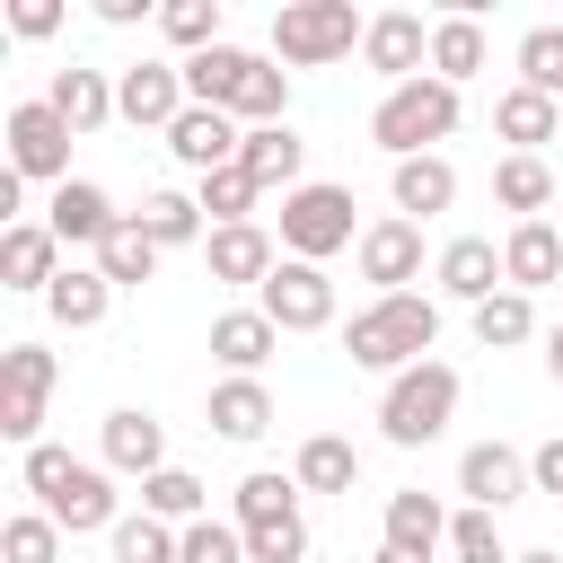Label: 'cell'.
<instances>
[{"label":"cell","instance_id":"obj_1","mask_svg":"<svg viewBox=\"0 0 563 563\" xmlns=\"http://www.w3.org/2000/svg\"><path fill=\"white\" fill-rule=\"evenodd\" d=\"M431 343H440V299H422V290H387V299H369V308L343 325L352 369H378V378L431 361Z\"/></svg>","mask_w":563,"mask_h":563},{"label":"cell","instance_id":"obj_2","mask_svg":"<svg viewBox=\"0 0 563 563\" xmlns=\"http://www.w3.org/2000/svg\"><path fill=\"white\" fill-rule=\"evenodd\" d=\"M18 475H26L35 510H44L62 537H88V528H106V537H114V519H123V510H114V475H106V466H88V457H70V449H53V440H44V449H26V466H18Z\"/></svg>","mask_w":563,"mask_h":563},{"label":"cell","instance_id":"obj_3","mask_svg":"<svg viewBox=\"0 0 563 563\" xmlns=\"http://www.w3.org/2000/svg\"><path fill=\"white\" fill-rule=\"evenodd\" d=\"M457 114H466L457 88L422 70V79H405V88H387V97L369 106V141H378L387 158H431V150L457 132Z\"/></svg>","mask_w":563,"mask_h":563},{"label":"cell","instance_id":"obj_4","mask_svg":"<svg viewBox=\"0 0 563 563\" xmlns=\"http://www.w3.org/2000/svg\"><path fill=\"white\" fill-rule=\"evenodd\" d=\"M449 422H457V369L449 361H413V369L387 378V396H378V440L387 449H431Z\"/></svg>","mask_w":563,"mask_h":563},{"label":"cell","instance_id":"obj_5","mask_svg":"<svg viewBox=\"0 0 563 563\" xmlns=\"http://www.w3.org/2000/svg\"><path fill=\"white\" fill-rule=\"evenodd\" d=\"M361 44H369V18L352 0H282L273 9V62H290V70H325Z\"/></svg>","mask_w":563,"mask_h":563},{"label":"cell","instance_id":"obj_6","mask_svg":"<svg viewBox=\"0 0 563 563\" xmlns=\"http://www.w3.org/2000/svg\"><path fill=\"white\" fill-rule=\"evenodd\" d=\"M273 238H282V255H299V264H325V255L361 246L352 185H325V176H308L299 194H282V211H273Z\"/></svg>","mask_w":563,"mask_h":563},{"label":"cell","instance_id":"obj_7","mask_svg":"<svg viewBox=\"0 0 563 563\" xmlns=\"http://www.w3.org/2000/svg\"><path fill=\"white\" fill-rule=\"evenodd\" d=\"M53 378H62V361L44 343H9L0 352V440L44 449V396H53Z\"/></svg>","mask_w":563,"mask_h":563},{"label":"cell","instance_id":"obj_8","mask_svg":"<svg viewBox=\"0 0 563 563\" xmlns=\"http://www.w3.org/2000/svg\"><path fill=\"white\" fill-rule=\"evenodd\" d=\"M0 132H9V167H18V176H35V185H70V141H79V132H70L44 97L9 106Z\"/></svg>","mask_w":563,"mask_h":563},{"label":"cell","instance_id":"obj_9","mask_svg":"<svg viewBox=\"0 0 563 563\" xmlns=\"http://www.w3.org/2000/svg\"><path fill=\"white\" fill-rule=\"evenodd\" d=\"M255 308H264L282 334H325V325H334V282H325V264L282 255V264H273V282L255 290Z\"/></svg>","mask_w":563,"mask_h":563},{"label":"cell","instance_id":"obj_10","mask_svg":"<svg viewBox=\"0 0 563 563\" xmlns=\"http://www.w3.org/2000/svg\"><path fill=\"white\" fill-rule=\"evenodd\" d=\"M194 97H185V62H123L114 70V114L132 123V132H158L167 141V123L185 114Z\"/></svg>","mask_w":563,"mask_h":563},{"label":"cell","instance_id":"obj_11","mask_svg":"<svg viewBox=\"0 0 563 563\" xmlns=\"http://www.w3.org/2000/svg\"><path fill=\"white\" fill-rule=\"evenodd\" d=\"M238 150H246V123L220 114V106H185V114L167 123V158H176L185 176H220V167H238Z\"/></svg>","mask_w":563,"mask_h":563},{"label":"cell","instance_id":"obj_12","mask_svg":"<svg viewBox=\"0 0 563 563\" xmlns=\"http://www.w3.org/2000/svg\"><path fill=\"white\" fill-rule=\"evenodd\" d=\"M352 255H361V282H378V299H387V290H413V282H422V220L387 211V220L361 229Z\"/></svg>","mask_w":563,"mask_h":563},{"label":"cell","instance_id":"obj_13","mask_svg":"<svg viewBox=\"0 0 563 563\" xmlns=\"http://www.w3.org/2000/svg\"><path fill=\"white\" fill-rule=\"evenodd\" d=\"M97 466H106V475H141V484H150V475L167 466V422H158L150 405H114V413H106V431H97Z\"/></svg>","mask_w":563,"mask_h":563},{"label":"cell","instance_id":"obj_14","mask_svg":"<svg viewBox=\"0 0 563 563\" xmlns=\"http://www.w3.org/2000/svg\"><path fill=\"white\" fill-rule=\"evenodd\" d=\"M202 264H211V282H229V290H264L273 264H282V238H273L264 220H238V229H211V238H202Z\"/></svg>","mask_w":563,"mask_h":563},{"label":"cell","instance_id":"obj_15","mask_svg":"<svg viewBox=\"0 0 563 563\" xmlns=\"http://www.w3.org/2000/svg\"><path fill=\"white\" fill-rule=\"evenodd\" d=\"M457 493H466V510H493V519H501V510H510L519 493H537V484H528V457H519L510 440H475V449L457 457Z\"/></svg>","mask_w":563,"mask_h":563},{"label":"cell","instance_id":"obj_16","mask_svg":"<svg viewBox=\"0 0 563 563\" xmlns=\"http://www.w3.org/2000/svg\"><path fill=\"white\" fill-rule=\"evenodd\" d=\"M361 62H369L387 88H405V79H422V70H431V26H422L413 9H378V18H369Z\"/></svg>","mask_w":563,"mask_h":563},{"label":"cell","instance_id":"obj_17","mask_svg":"<svg viewBox=\"0 0 563 563\" xmlns=\"http://www.w3.org/2000/svg\"><path fill=\"white\" fill-rule=\"evenodd\" d=\"M431 282H440V299H457L466 317H475L493 290H510V273H501V246H493V238H449V246H440V264H431Z\"/></svg>","mask_w":563,"mask_h":563},{"label":"cell","instance_id":"obj_18","mask_svg":"<svg viewBox=\"0 0 563 563\" xmlns=\"http://www.w3.org/2000/svg\"><path fill=\"white\" fill-rule=\"evenodd\" d=\"M449 519L457 510H440V493H422V484H405V493H387V510H378V545H396V554H449Z\"/></svg>","mask_w":563,"mask_h":563},{"label":"cell","instance_id":"obj_19","mask_svg":"<svg viewBox=\"0 0 563 563\" xmlns=\"http://www.w3.org/2000/svg\"><path fill=\"white\" fill-rule=\"evenodd\" d=\"M114 194L106 185H88V176H70V185H53V202H44V229L62 238V246H106L114 238Z\"/></svg>","mask_w":563,"mask_h":563},{"label":"cell","instance_id":"obj_20","mask_svg":"<svg viewBox=\"0 0 563 563\" xmlns=\"http://www.w3.org/2000/svg\"><path fill=\"white\" fill-rule=\"evenodd\" d=\"M62 282V238L44 229V220H18V229H0V290H53Z\"/></svg>","mask_w":563,"mask_h":563},{"label":"cell","instance_id":"obj_21","mask_svg":"<svg viewBox=\"0 0 563 563\" xmlns=\"http://www.w3.org/2000/svg\"><path fill=\"white\" fill-rule=\"evenodd\" d=\"M273 343H282V325H273L264 308H220V317H211V361H220L229 378H255V369L273 361Z\"/></svg>","mask_w":563,"mask_h":563},{"label":"cell","instance_id":"obj_22","mask_svg":"<svg viewBox=\"0 0 563 563\" xmlns=\"http://www.w3.org/2000/svg\"><path fill=\"white\" fill-rule=\"evenodd\" d=\"M202 422H211L220 440L255 449V440L273 431V387H264V378H220V387L202 396Z\"/></svg>","mask_w":563,"mask_h":563},{"label":"cell","instance_id":"obj_23","mask_svg":"<svg viewBox=\"0 0 563 563\" xmlns=\"http://www.w3.org/2000/svg\"><path fill=\"white\" fill-rule=\"evenodd\" d=\"M44 106L88 141V132H106V123H114V70H79V62H70V70H53Z\"/></svg>","mask_w":563,"mask_h":563},{"label":"cell","instance_id":"obj_24","mask_svg":"<svg viewBox=\"0 0 563 563\" xmlns=\"http://www.w3.org/2000/svg\"><path fill=\"white\" fill-rule=\"evenodd\" d=\"M493 132H501L519 158H537L545 141H563V106L537 97V88H501V97H493Z\"/></svg>","mask_w":563,"mask_h":563},{"label":"cell","instance_id":"obj_25","mask_svg":"<svg viewBox=\"0 0 563 563\" xmlns=\"http://www.w3.org/2000/svg\"><path fill=\"white\" fill-rule=\"evenodd\" d=\"M238 167H246L264 194H273V185H282V194H299V185H308V141H299L290 123H264V132H246Z\"/></svg>","mask_w":563,"mask_h":563},{"label":"cell","instance_id":"obj_26","mask_svg":"<svg viewBox=\"0 0 563 563\" xmlns=\"http://www.w3.org/2000/svg\"><path fill=\"white\" fill-rule=\"evenodd\" d=\"M387 194H396V211L405 220H440L449 202H457V167L431 150V158H396L387 167Z\"/></svg>","mask_w":563,"mask_h":563},{"label":"cell","instance_id":"obj_27","mask_svg":"<svg viewBox=\"0 0 563 563\" xmlns=\"http://www.w3.org/2000/svg\"><path fill=\"white\" fill-rule=\"evenodd\" d=\"M501 273H510V290H545L554 273H563V229L554 220H519L510 238H501Z\"/></svg>","mask_w":563,"mask_h":563},{"label":"cell","instance_id":"obj_28","mask_svg":"<svg viewBox=\"0 0 563 563\" xmlns=\"http://www.w3.org/2000/svg\"><path fill=\"white\" fill-rule=\"evenodd\" d=\"M44 308H53V325L88 334V325H106V308H114V282H106L97 264H62V282L44 290Z\"/></svg>","mask_w":563,"mask_h":563},{"label":"cell","instance_id":"obj_29","mask_svg":"<svg viewBox=\"0 0 563 563\" xmlns=\"http://www.w3.org/2000/svg\"><path fill=\"white\" fill-rule=\"evenodd\" d=\"M290 475H299V493H352L361 484V449L343 431H308L299 457H290Z\"/></svg>","mask_w":563,"mask_h":563},{"label":"cell","instance_id":"obj_30","mask_svg":"<svg viewBox=\"0 0 563 563\" xmlns=\"http://www.w3.org/2000/svg\"><path fill=\"white\" fill-rule=\"evenodd\" d=\"M475 70H484V26H475V9H457V18H431V79L466 88Z\"/></svg>","mask_w":563,"mask_h":563},{"label":"cell","instance_id":"obj_31","mask_svg":"<svg viewBox=\"0 0 563 563\" xmlns=\"http://www.w3.org/2000/svg\"><path fill=\"white\" fill-rule=\"evenodd\" d=\"M554 194H563V176H554L545 158H519V150H510V158L493 167V202H501V211H519V220H545V202H554Z\"/></svg>","mask_w":563,"mask_h":563},{"label":"cell","instance_id":"obj_32","mask_svg":"<svg viewBox=\"0 0 563 563\" xmlns=\"http://www.w3.org/2000/svg\"><path fill=\"white\" fill-rule=\"evenodd\" d=\"M158 255H167V246H158V238H150V229H141L132 211H123V220H114V238L97 246V273H106L114 290H141V282L158 273Z\"/></svg>","mask_w":563,"mask_h":563},{"label":"cell","instance_id":"obj_33","mask_svg":"<svg viewBox=\"0 0 563 563\" xmlns=\"http://www.w3.org/2000/svg\"><path fill=\"white\" fill-rule=\"evenodd\" d=\"M246 62H255L246 44H211V53H194V62H185V97L229 114V106H238V79H246Z\"/></svg>","mask_w":563,"mask_h":563},{"label":"cell","instance_id":"obj_34","mask_svg":"<svg viewBox=\"0 0 563 563\" xmlns=\"http://www.w3.org/2000/svg\"><path fill=\"white\" fill-rule=\"evenodd\" d=\"M229 114H238L246 132H264V123H290V70L255 53V62H246V79H238V106H229Z\"/></svg>","mask_w":563,"mask_h":563},{"label":"cell","instance_id":"obj_35","mask_svg":"<svg viewBox=\"0 0 563 563\" xmlns=\"http://www.w3.org/2000/svg\"><path fill=\"white\" fill-rule=\"evenodd\" d=\"M158 246H202L211 238V220H202V202L194 194H176V185H158V194H141V211H132Z\"/></svg>","mask_w":563,"mask_h":563},{"label":"cell","instance_id":"obj_36","mask_svg":"<svg viewBox=\"0 0 563 563\" xmlns=\"http://www.w3.org/2000/svg\"><path fill=\"white\" fill-rule=\"evenodd\" d=\"M141 510L167 519V528H194V519H211V493H202L194 466H158V475L141 484Z\"/></svg>","mask_w":563,"mask_h":563},{"label":"cell","instance_id":"obj_37","mask_svg":"<svg viewBox=\"0 0 563 563\" xmlns=\"http://www.w3.org/2000/svg\"><path fill=\"white\" fill-rule=\"evenodd\" d=\"M194 202H202V220H211V229H238V220H255L264 185H255L246 167H220V176H194Z\"/></svg>","mask_w":563,"mask_h":563},{"label":"cell","instance_id":"obj_38","mask_svg":"<svg viewBox=\"0 0 563 563\" xmlns=\"http://www.w3.org/2000/svg\"><path fill=\"white\" fill-rule=\"evenodd\" d=\"M528 334H537V299H528V290H493V299L475 308V343H484V352H519Z\"/></svg>","mask_w":563,"mask_h":563},{"label":"cell","instance_id":"obj_39","mask_svg":"<svg viewBox=\"0 0 563 563\" xmlns=\"http://www.w3.org/2000/svg\"><path fill=\"white\" fill-rule=\"evenodd\" d=\"M158 35H167L185 62L211 53V44H229V35H220V0H167V9H158Z\"/></svg>","mask_w":563,"mask_h":563},{"label":"cell","instance_id":"obj_40","mask_svg":"<svg viewBox=\"0 0 563 563\" xmlns=\"http://www.w3.org/2000/svg\"><path fill=\"white\" fill-rule=\"evenodd\" d=\"M290 510H299V475H282V466H255L238 484V528H264V519H290Z\"/></svg>","mask_w":563,"mask_h":563},{"label":"cell","instance_id":"obj_41","mask_svg":"<svg viewBox=\"0 0 563 563\" xmlns=\"http://www.w3.org/2000/svg\"><path fill=\"white\" fill-rule=\"evenodd\" d=\"M0 563H62V528L44 510H9L0 519Z\"/></svg>","mask_w":563,"mask_h":563},{"label":"cell","instance_id":"obj_42","mask_svg":"<svg viewBox=\"0 0 563 563\" xmlns=\"http://www.w3.org/2000/svg\"><path fill=\"white\" fill-rule=\"evenodd\" d=\"M519 88H537V97L563 106V26H528L519 35Z\"/></svg>","mask_w":563,"mask_h":563},{"label":"cell","instance_id":"obj_43","mask_svg":"<svg viewBox=\"0 0 563 563\" xmlns=\"http://www.w3.org/2000/svg\"><path fill=\"white\" fill-rule=\"evenodd\" d=\"M449 563H510V537L493 510H457L449 519Z\"/></svg>","mask_w":563,"mask_h":563},{"label":"cell","instance_id":"obj_44","mask_svg":"<svg viewBox=\"0 0 563 563\" xmlns=\"http://www.w3.org/2000/svg\"><path fill=\"white\" fill-rule=\"evenodd\" d=\"M176 537H185V528L132 510V519H114V563H176Z\"/></svg>","mask_w":563,"mask_h":563},{"label":"cell","instance_id":"obj_45","mask_svg":"<svg viewBox=\"0 0 563 563\" xmlns=\"http://www.w3.org/2000/svg\"><path fill=\"white\" fill-rule=\"evenodd\" d=\"M246 537V563H308V519H264V528H238Z\"/></svg>","mask_w":563,"mask_h":563},{"label":"cell","instance_id":"obj_46","mask_svg":"<svg viewBox=\"0 0 563 563\" xmlns=\"http://www.w3.org/2000/svg\"><path fill=\"white\" fill-rule=\"evenodd\" d=\"M176 563H246V537H238V519H194V528L176 537Z\"/></svg>","mask_w":563,"mask_h":563},{"label":"cell","instance_id":"obj_47","mask_svg":"<svg viewBox=\"0 0 563 563\" xmlns=\"http://www.w3.org/2000/svg\"><path fill=\"white\" fill-rule=\"evenodd\" d=\"M62 26V0H9V35H26V44H44Z\"/></svg>","mask_w":563,"mask_h":563},{"label":"cell","instance_id":"obj_48","mask_svg":"<svg viewBox=\"0 0 563 563\" xmlns=\"http://www.w3.org/2000/svg\"><path fill=\"white\" fill-rule=\"evenodd\" d=\"M528 484H537V493H563V431L528 449Z\"/></svg>","mask_w":563,"mask_h":563},{"label":"cell","instance_id":"obj_49","mask_svg":"<svg viewBox=\"0 0 563 563\" xmlns=\"http://www.w3.org/2000/svg\"><path fill=\"white\" fill-rule=\"evenodd\" d=\"M97 18H106V26H141V18H150V0H97Z\"/></svg>","mask_w":563,"mask_h":563},{"label":"cell","instance_id":"obj_50","mask_svg":"<svg viewBox=\"0 0 563 563\" xmlns=\"http://www.w3.org/2000/svg\"><path fill=\"white\" fill-rule=\"evenodd\" d=\"M545 369H554V387H563V325L545 334Z\"/></svg>","mask_w":563,"mask_h":563},{"label":"cell","instance_id":"obj_51","mask_svg":"<svg viewBox=\"0 0 563 563\" xmlns=\"http://www.w3.org/2000/svg\"><path fill=\"white\" fill-rule=\"evenodd\" d=\"M369 563H431V554H396V545H378V554H369Z\"/></svg>","mask_w":563,"mask_h":563},{"label":"cell","instance_id":"obj_52","mask_svg":"<svg viewBox=\"0 0 563 563\" xmlns=\"http://www.w3.org/2000/svg\"><path fill=\"white\" fill-rule=\"evenodd\" d=\"M510 563H563V554H545V545H537V554H510Z\"/></svg>","mask_w":563,"mask_h":563},{"label":"cell","instance_id":"obj_53","mask_svg":"<svg viewBox=\"0 0 563 563\" xmlns=\"http://www.w3.org/2000/svg\"><path fill=\"white\" fill-rule=\"evenodd\" d=\"M554 229H563V220H554Z\"/></svg>","mask_w":563,"mask_h":563}]
</instances>
